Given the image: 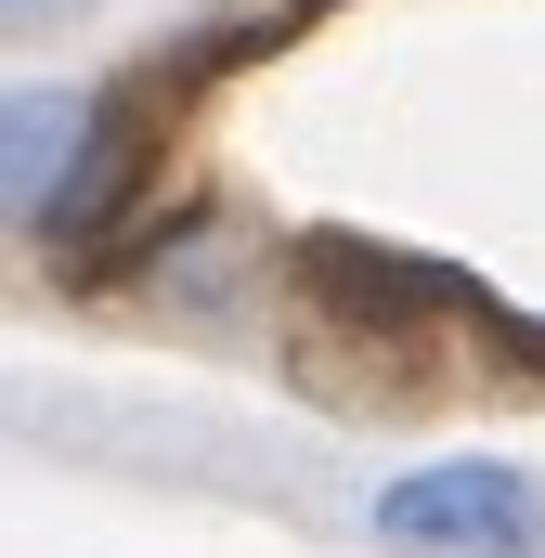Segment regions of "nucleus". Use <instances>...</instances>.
Segmentation results:
<instances>
[{
    "label": "nucleus",
    "mask_w": 545,
    "mask_h": 558,
    "mask_svg": "<svg viewBox=\"0 0 545 558\" xmlns=\"http://www.w3.org/2000/svg\"><path fill=\"white\" fill-rule=\"evenodd\" d=\"M92 131H105V92H78V78H26L13 92V118H0V195H13V221H39L65 195V169L92 156Z\"/></svg>",
    "instance_id": "nucleus-3"
},
{
    "label": "nucleus",
    "mask_w": 545,
    "mask_h": 558,
    "mask_svg": "<svg viewBox=\"0 0 545 558\" xmlns=\"http://www.w3.org/2000/svg\"><path fill=\"white\" fill-rule=\"evenodd\" d=\"M131 182H143V143H131V118L105 105V131H92V156L65 169V195L26 221V247H52V260H78L92 234H105V208H131Z\"/></svg>",
    "instance_id": "nucleus-4"
},
{
    "label": "nucleus",
    "mask_w": 545,
    "mask_h": 558,
    "mask_svg": "<svg viewBox=\"0 0 545 558\" xmlns=\"http://www.w3.org/2000/svg\"><path fill=\"white\" fill-rule=\"evenodd\" d=\"M390 558H545V481L520 454H415L364 494Z\"/></svg>",
    "instance_id": "nucleus-1"
},
{
    "label": "nucleus",
    "mask_w": 545,
    "mask_h": 558,
    "mask_svg": "<svg viewBox=\"0 0 545 558\" xmlns=\"http://www.w3.org/2000/svg\"><path fill=\"white\" fill-rule=\"evenodd\" d=\"M13 13H52V0H13Z\"/></svg>",
    "instance_id": "nucleus-5"
},
{
    "label": "nucleus",
    "mask_w": 545,
    "mask_h": 558,
    "mask_svg": "<svg viewBox=\"0 0 545 558\" xmlns=\"http://www.w3.org/2000/svg\"><path fill=\"white\" fill-rule=\"evenodd\" d=\"M299 274H312V299H325L338 325H364V338L428 325V312H481V286L455 274V260L390 247V234H312V247H299Z\"/></svg>",
    "instance_id": "nucleus-2"
}]
</instances>
